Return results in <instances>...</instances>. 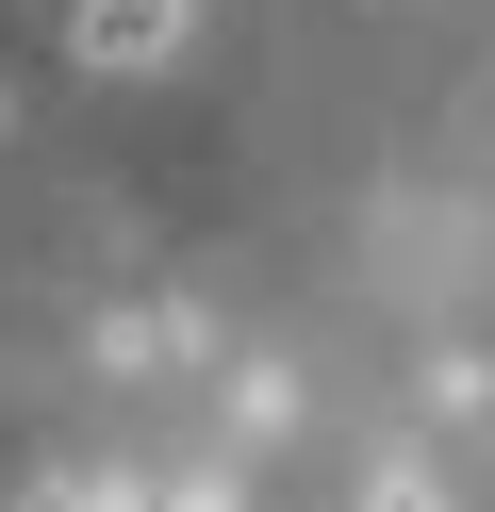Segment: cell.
<instances>
[{"instance_id":"6","label":"cell","mask_w":495,"mask_h":512,"mask_svg":"<svg viewBox=\"0 0 495 512\" xmlns=\"http://www.w3.org/2000/svg\"><path fill=\"white\" fill-rule=\"evenodd\" d=\"M0 512H83V479H33V496H0Z\"/></svg>"},{"instance_id":"5","label":"cell","mask_w":495,"mask_h":512,"mask_svg":"<svg viewBox=\"0 0 495 512\" xmlns=\"http://www.w3.org/2000/svg\"><path fill=\"white\" fill-rule=\"evenodd\" d=\"M363 512H462V496H446V463H429V446H396V463L363 479Z\"/></svg>"},{"instance_id":"1","label":"cell","mask_w":495,"mask_h":512,"mask_svg":"<svg viewBox=\"0 0 495 512\" xmlns=\"http://www.w3.org/2000/svg\"><path fill=\"white\" fill-rule=\"evenodd\" d=\"M182 34H198V0H83V17H66L83 67H165Z\"/></svg>"},{"instance_id":"7","label":"cell","mask_w":495,"mask_h":512,"mask_svg":"<svg viewBox=\"0 0 495 512\" xmlns=\"http://www.w3.org/2000/svg\"><path fill=\"white\" fill-rule=\"evenodd\" d=\"M0 116H17V100H0Z\"/></svg>"},{"instance_id":"3","label":"cell","mask_w":495,"mask_h":512,"mask_svg":"<svg viewBox=\"0 0 495 512\" xmlns=\"http://www.w3.org/2000/svg\"><path fill=\"white\" fill-rule=\"evenodd\" d=\"M297 413H314V397H297V364H231V430H248V446H281Z\"/></svg>"},{"instance_id":"4","label":"cell","mask_w":495,"mask_h":512,"mask_svg":"<svg viewBox=\"0 0 495 512\" xmlns=\"http://www.w3.org/2000/svg\"><path fill=\"white\" fill-rule=\"evenodd\" d=\"M429 413H446V430H479V413H495V347H446V364H429Z\"/></svg>"},{"instance_id":"2","label":"cell","mask_w":495,"mask_h":512,"mask_svg":"<svg viewBox=\"0 0 495 512\" xmlns=\"http://www.w3.org/2000/svg\"><path fill=\"white\" fill-rule=\"evenodd\" d=\"M198 347H215L198 314H116V331H99V364H116V380H149V364H198Z\"/></svg>"}]
</instances>
